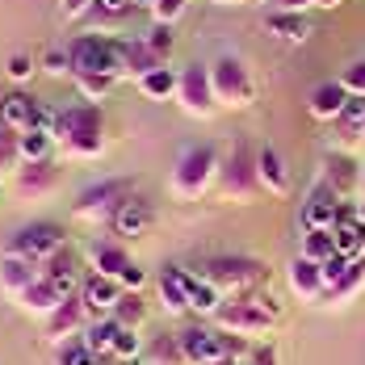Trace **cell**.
Listing matches in <instances>:
<instances>
[{
  "instance_id": "obj_1",
  "label": "cell",
  "mask_w": 365,
  "mask_h": 365,
  "mask_svg": "<svg viewBox=\"0 0 365 365\" xmlns=\"http://www.w3.org/2000/svg\"><path fill=\"white\" fill-rule=\"evenodd\" d=\"M55 143L63 147V155H72V160H97L106 151V113H101V106L76 101L68 110H59Z\"/></svg>"
},
{
  "instance_id": "obj_2",
  "label": "cell",
  "mask_w": 365,
  "mask_h": 365,
  "mask_svg": "<svg viewBox=\"0 0 365 365\" xmlns=\"http://www.w3.org/2000/svg\"><path fill=\"white\" fill-rule=\"evenodd\" d=\"M219 168H222V160H219V151H215L210 143L185 147L181 155H177V164H173V193L185 197V202L202 197V193L215 185Z\"/></svg>"
},
{
  "instance_id": "obj_3",
  "label": "cell",
  "mask_w": 365,
  "mask_h": 365,
  "mask_svg": "<svg viewBox=\"0 0 365 365\" xmlns=\"http://www.w3.org/2000/svg\"><path fill=\"white\" fill-rule=\"evenodd\" d=\"M210 84H215V101L227 110H248L256 101V80L240 55H219L210 63Z\"/></svg>"
},
{
  "instance_id": "obj_4",
  "label": "cell",
  "mask_w": 365,
  "mask_h": 365,
  "mask_svg": "<svg viewBox=\"0 0 365 365\" xmlns=\"http://www.w3.org/2000/svg\"><path fill=\"white\" fill-rule=\"evenodd\" d=\"M277 319H282V307L269 294H244L240 302H231V307L219 311V328L240 331V336H260V331L273 328Z\"/></svg>"
},
{
  "instance_id": "obj_5",
  "label": "cell",
  "mask_w": 365,
  "mask_h": 365,
  "mask_svg": "<svg viewBox=\"0 0 365 365\" xmlns=\"http://www.w3.org/2000/svg\"><path fill=\"white\" fill-rule=\"evenodd\" d=\"M68 59H72V76H84V72L122 76V38L80 34L68 42Z\"/></svg>"
},
{
  "instance_id": "obj_6",
  "label": "cell",
  "mask_w": 365,
  "mask_h": 365,
  "mask_svg": "<svg viewBox=\"0 0 365 365\" xmlns=\"http://www.w3.org/2000/svg\"><path fill=\"white\" fill-rule=\"evenodd\" d=\"M135 193V185L126 181V177H110V181H97V185H88L80 197L72 202V215L80 222H113V215H118V206L126 202Z\"/></svg>"
},
{
  "instance_id": "obj_7",
  "label": "cell",
  "mask_w": 365,
  "mask_h": 365,
  "mask_svg": "<svg viewBox=\"0 0 365 365\" xmlns=\"http://www.w3.org/2000/svg\"><path fill=\"white\" fill-rule=\"evenodd\" d=\"M59 248H68L63 227L42 219V222H26V227H17V231L9 235V244H4V256H21V260L42 264L46 256H55Z\"/></svg>"
},
{
  "instance_id": "obj_8",
  "label": "cell",
  "mask_w": 365,
  "mask_h": 365,
  "mask_svg": "<svg viewBox=\"0 0 365 365\" xmlns=\"http://www.w3.org/2000/svg\"><path fill=\"white\" fill-rule=\"evenodd\" d=\"M202 277L210 282V286H219V290H256L264 277H269V269L252 260V256H215V260H206L202 264Z\"/></svg>"
},
{
  "instance_id": "obj_9",
  "label": "cell",
  "mask_w": 365,
  "mask_h": 365,
  "mask_svg": "<svg viewBox=\"0 0 365 365\" xmlns=\"http://www.w3.org/2000/svg\"><path fill=\"white\" fill-rule=\"evenodd\" d=\"M181 353L185 365H210L219 357H240V340H227V331H210V328H185L181 336Z\"/></svg>"
},
{
  "instance_id": "obj_10",
  "label": "cell",
  "mask_w": 365,
  "mask_h": 365,
  "mask_svg": "<svg viewBox=\"0 0 365 365\" xmlns=\"http://www.w3.org/2000/svg\"><path fill=\"white\" fill-rule=\"evenodd\" d=\"M219 177H222L227 197H240V202H252L256 197V189H260V181H256V151L244 139L231 147V155L222 160Z\"/></svg>"
},
{
  "instance_id": "obj_11",
  "label": "cell",
  "mask_w": 365,
  "mask_h": 365,
  "mask_svg": "<svg viewBox=\"0 0 365 365\" xmlns=\"http://www.w3.org/2000/svg\"><path fill=\"white\" fill-rule=\"evenodd\" d=\"M177 101L189 118H210L219 110L215 101V84H210V68L206 63H189L181 72V84H177Z\"/></svg>"
},
{
  "instance_id": "obj_12",
  "label": "cell",
  "mask_w": 365,
  "mask_h": 365,
  "mask_svg": "<svg viewBox=\"0 0 365 365\" xmlns=\"http://www.w3.org/2000/svg\"><path fill=\"white\" fill-rule=\"evenodd\" d=\"M59 181H63V173H59L55 160H34V164H21V168L13 173V189H17L26 202L51 197V193L59 189Z\"/></svg>"
},
{
  "instance_id": "obj_13",
  "label": "cell",
  "mask_w": 365,
  "mask_h": 365,
  "mask_svg": "<svg viewBox=\"0 0 365 365\" xmlns=\"http://www.w3.org/2000/svg\"><path fill=\"white\" fill-rule=\"evenodd\" d=\"M319 181L328 185L340 202H349L361 189V164L353 155H344V151H331V155H324V177Z\"/></svg>"
},
{
  "instance_id": "obj_14",
  "label": "cell",
  "mask_w": 365,
  "mask_h": 365,
  "mask_svg": "<svg viewBox=\"0 0 365 365\" xmlns=\"http://www.w3.org/2000/svg\"><path fill=\"white\" fill-rule=\"evenodd\" d=\"M340 219V197L331 193L328 185L319 181L315 185V193L302 202V210H298V222H302V231H331Z\"/></svg>"
},
{
  "instance_id": "obj_15",
  "label": "cell",
  "mask_w": 365,
  "mask_h": 365,
  "mask_svg": "<svg viewBox=\"0 0 365 365\" xmlns=\"http://www.w3.org/2000/svg\"><path fill=\"white\" fill-rule=\"evenodd\" d=\"M80 298H84V307H88L93 319H106V315H113V307L122 298V282L118 277H101V273H88L80 282Z\"/></svg>"
},
{
  "instance_id": "obj_16",
  "label": "cell",
  "mask_w": 365,
  "mask_h": 365,
  "mask_svg": "<svg viewBox=\"0 0 365 365\" xmlns=\"http://www.w3.org/2000/svg\"><path fill=\"white\" fill-rule=\"evenodd\" d=\"M110 227L118 235H126V240H139V235H147V231L155 227V206H151L147 197H139V193H130V197L118 206V215H113Z\"/></svg>"
},
{
  "instance_id": "obj_17",
  "label": "cell",
  "mask_w": 365,
  "mask_h": 365,
  "mask_svg": "<svg viewBox=\"0 0 365 365\" xmlns=\"http://www.w3.org/2000/svg\"><path fill=\"white\" fill-rule=\"evenodd\" d=\"M256 181L264 193H273V197H286L290 193V168H286V155L277 151V147H256Z\"/></svg>"
},
{
  "instance_id": "obj_18",
  "label": "cell",
  "mask_w": 365,
  "mask_h": 365,
  "mask_svg": "<svg viewBox=\"0 0 365 365\" xmlns=\"http://www.w3.org/2000/svg\"><path fill=\"white\" fill-rule=\"evenodd\" d=\"M84 324H88V307H84L80 294H72V298H63V302L55 307V315L46 319V336H51L55 344H63V340H72Z\"/></svg>"
},
{
  "instance_id": "obj_19",
  "label": "cell",
  "mask_w": 365,
  "mask_h": 365,
  "mask_svg": "<svg viewBox=\"0 0 365 365\" xmlns=\"http://www.w3.org/2000/svg\"><path fill=\"white\" fill-rule=\"evenodd\" d=\"M38 106H42V101H34V97H30V93H21V88L4 93V97H0V126H9V130H17V135L34 130Z\"/></svg>"
},
{
  "instance_id": "obj_20",
  "label": "cell",
  "mask_w": 365,
  "mask_h": 365,
  "mask_svg": "<svg viewBox=\"0 0 365 365\" xmlns=\"http://www.w3.org/2000/svg\"><path fill=\"white\" fill-rule=\"evenodd\" d=\"M290 290L298 294V298H324V294H328V282H324V264L298 252V256L290 260Z\"/></svg>"
},
{
  "instance_id": "obj_21",
  "label": "cell",
  "mask_w": 365,
  "mask_h": 365,
  "mask_svg": "<svg viewBox=\"0 0 365 365\" xmlns=\"http://www.w3.org/2000/svg\"><path fill=\"white\" fill-rule=\"evenodd\" d=\"M264 30L273 38H282V42H307V38L315 34V26H311V17L307 13H290V9H273V13H264Z\"/></svg>"
},
{
  "instance_id": "obj_22",
  "label": "cell",
  "mask_w": 365,
  "mask_h": 365,
  "mask_svg": "<svg viewBox=\"0 0 365 365\" xmlns=\"http://www.w3.org/2000/svg\"><path fill=\"white\" fill-rule=\"evenodd\" d=\"M344 106H349V93H344L340 80H328V84L311 88V97H307V110H311V118H319V122H336L344 113Z\"/></svg>"
},
{
  "instance_id": "obj_23",
  "label": "cell",
  "mask_w": 365,
  "mask_h": 365,
  "mask_svg": "<svg viewBox=\"0 0 365 365\" xmlns=\"http://www.w3.org/2000/svg\"><path fill=\"white\" fill-rule=\"evenodd\" d=\"M63 298H68V294L59 290V286H55L51 277H42V273H38V282H34V286H26L17 302H21V311H30V315H42V319H51V315H55V307H59Z\"/></svg>"
},
{
  "instance_id": "obj_24",
  "label": "cell",
  "mask_w": 365,
  "mask_h": 365,
  "mask_svg": "<svg viewBox=\"0 0 365 365\" xmlns=\"http://www.w3.org/2000/svg\"><path fill=\"white\" fill-rule=\"evenodd\" d=\"M38 269H42V277H51V282L68 294V298H72V294H80V264H76L72 248H59L55 256H46Z\"/></svg>"
},
{
  "instance_id": "obj_25",
  "label": "cell",
  "mask_w": 365,
  "mask_h": 365,
  "mask_svg": "<svg viewBox=\"0 0 365 365\" xmlns=\"http://www.w3.org/2000/svg\"><path fill=\"white\" fill-rule=\"evenodd\" d=\"M155 68H164V59L147 46L143 38H122V76L143 80V76L155 72Z\"/></svg>"
},
{
  "instance_id": "obj_26",
  "label": "cell",
  "mask_w": 365,
  "mask_h": 365,
  "mask_svg": "<svg viewBox=\"0 0 365 365\" xmlns=\"http://www.w3.org/2000/svg\"><path fill=\"white\" fill-rule=\"evenodd\" d=\"M38 273H42V269H38L34 260H21V256H4V260H0V290L13 294V298H21V290L38 282Z\"/></svg>"
},
{
  "instance_id": "obj_27",
  "label": "cell",
  "mask_w": 365,
  "mask_h": 365,
  "mask_svg": "<svg viewBox=\"0 0 365 365\" xmlns=\"http://www.w3.org/2000/svg\"><path fill=\"white\" fill-rule=\"evenodd\" d=\"M185 273L189 269H177V264H168L164 273H160V302H164V311L168 315H185L189 311V290H185Z\"/></svg>"
},
{
  "instance_id": "obj_28",
  "label": "cell",
  "mask_w": 365,
  "mask_h": 365,
  "mask_svg": "<svg viewBox=\"0 0 365 365\" xmlns=\"http://www.w3.org/2000/svg\"><path fill=\"white\" fill-rule=\"evenodd\" d=\"M88 260H93V273H101V277H122L135 260L126 256L122 244H110V240H101V244H93L88 248Z\"/></svg>"
},
{
  "instance_id": "obj_29",
  "label": "cell",
  "mask_w": 365,
  "mask_h": 365,
  "mask_svg": "<svg viewBox=\"0 0 365 365\" xmlns=\"http://www.w3.org/2000/svg\"><path fill=\"white\" fill-rule=\"evenodd\" d=\"M331 126H336V143H340V147L361 143V139H365V97H349L344 113H340Z\"/></svg>"
},
{
  "instance_id": "obj_30",
  "label": "cell",
  "mask_w": 365,
  "mask_h": 365,
  "mask_svg": "<svg viewBox=\"0 0 365 365\" xmlns=\"http://www.w3.org/2000/svg\"><path fill=\"white\" fill-rule=\"evenodd\" d=\"M185 290H189V311H197V315H219L222 311V290L210 286L206 277L185 273Z\"/></svg>"
},
{
  "instance_id": "obj_31",
  "label": "cell",
  "mask_w": 365,
  "mask_h": 365,
  "mask_svg": "<svg viewBox=\"0 0 365 365\" xmlns=\"http://www.w3.org/2000/svg\"><path fill=\"white\" fill-rule=\"evenodd\" d=\"M177 84H181V72H173L164 63V68H155V72H147L139 80V93H143L147 101H173L177 97Z\"/></svg>"
},
{
  "instance_id": "obj_32",
  "label": "cell",
  "mask_w": 365,
  "mask_h": 365,
  "mask_svg": "<svg viewBox=\"0 0 365 365\" xmlns=\"http://www.w3.org/2000/svg\"><path fill=\"white\" fill-rule=\"evenodd\" d=\"M72 80H76L80 101H93V106H101L113 93V84H118V76H101V72H84V76H72Z\"/></svg>"
},
{
  "instance_id": "obj_33",
  "label": "cell",
  "mask_w": 365,
  "mask_h": 365,
  "mask_svg": "<svg viewBox=\"0 0 365 365\" xmlns=\"http://www.w3.org/2000/svg\"><path fill=\"white\" fill-rule=\"evenodd\" d=\"M118 319L113 315H106V319H93L88 324V331H84V344L97 353V357H110V349H113V336H118Z\"/></svg>"
},
{
  "instance_id": "obj_34",
  "label": "cell",
  "mask_w": 365,
  "mask_h": 365,
  "mask_svg": "<svg viewBox=\"0 0 365 365\" xmlns=\"http://www.w3.org/2000/svg\"><path fill=\"white\" fill-rule=\"evenodd\" d=\"M113 319H118L122 328H139V324L147 319L143 290H122V298H118V307H113Z\"/></svg>"
},
{
  "instance_id": "obj_35",
  "label": "cell",
  "mask_w": 365,
  "mask_h": 365,
  "mask_svg": "<svg viewBox=\"0 0 365 365\" xmlns=\"http://www.w3.org/2000/svg\"><path fill=\"white\" fill-rule=\"evenodd\" d=\"M55 135L51 130H26L21 135V164H34V160H51V151H55Z\"/></svg>"
},
{
  "instance_id": "obj_36",
  "label": "cell",
  "mask_w": 365,
  "mask_h": 365,
  "mask_svg": "<svg viewBox=\"0 0 365 365\" xmlns=\"http://www.w3.org/2000/svg\"><path fill=\"white\" fill-rule=\"evenodd\" d=\"M110 357L113 361H139L143 357V336H139V328H118Z\"/></svg>"
},
{
  "instance_id": "obj_37",
  "label": "cell",
  "mask_w": 365,
  "mask_h": 365,
  "mask_svg": "<svg viewBox=\"0 0 365 365\" xmlns=\"http://www.w3.org/2000/svg\"><path fill=\"white\" fill-rule=\"evenodd\" d=\"M365 286V256H353V264H349V273L336 282L328 290V298H336V302H344V298H353V294Z\"/></svg>"
},
{
  "instance_id": "obj_38",
  "label": "cell",
  "mask_w": 365,
  "mask_h": 365,
  "mask_svg": "<svg viewBox=\"0 0 365 365\" xmlns=\"http://www.w3.org/2000/svg\"><path fill=\"white\" fill-rule=\"evenodd\" d=\"M340 248H336V235L331 231H302V256H311V260H328V256H336Z\"/></svg>"
},
{
  "instance_id": "obj_39",
  "label": "cell",
  "mask_w": 365,
  "mask_h": 365,
  "mask_svg": "<svg viewBox=\"0 0 365 365\" xmlns=\"http://www.w3.org/2000/svg\"><path fill=\"white\" fill-rule=\"evenodd\" d=\"M21 168V135L0 126V177L4 173H17Z\"/></svg>"
},
{
  "instance_id": "obj_40",
  "label": "cell",
  "mask_w": 365,
  "mask_h": 365,
  "mask_svg": "<svg viewBox=\"0 0 365 365\" xmlns=\"http://www.w3.org/2000/svg\"><path fill=\"white\" fill-rule=\"evenodd\" d=\"M336 235V248L344 256H365V219L353 222V227H331Z\"/></svg>"
},
{
  "instance_id": "obj_41",
  "label": "cell",
  "mask_w": 365,
  "mask_h": 365,
  "mask_svg": "<svg viewBox=\"0 0 365 365\" xmlns=\"http://www.w3.org/2000/svg\"><path fill=\"white\" fill-rule=\"evenodd\" d=\"M147 365H185V353H181V340L177 336H160L151 349H147Z\"/></svg>"
},
{
  "instance_id": "obj_42",
  "label": "cell",
  "mask_w": 365,
  "mask_h": 365,
  "mask_svg": "<svg viewBox=\"0 0 365 365\" xmlns=\"http://www.w3.org/2000/svg\"><path fill=\"white\" fill-rule=\"evenodd\" d=\"M97 361H101V357L84 344V336H80V340L72 336V340L59 344V365H97Z\"/></svg>"
},
{
  "instance_id": "obj_43",
  "label": "cell",
  "mask_w": 365,
  "mask_h": 365,
  "mask_svg": "<svg viewBox=\"0 0 365 365\" xmlns=\"http://www.w3.org/2000/svg\"><path fill=\"white\" fill-rule=\"evenodd\" d=\"M143 42L155 51V55H160V59H164V63H168V55H173V42H177V38H173V26H164V21H151V30H147Z\"/></svg>"
},
{
  "instance_id": "obj_44",
  "label": "cell",
  "mask_w": 365,
  "mask_h": 365,
  "mask_svg": "<svg viewBox=\"0 0 365 365\" xmlns=\"http://www.w3.org/2000/svg\"><path fill=\"white\" fill-rule=\"evenodd\" d=\"M46 76H72V59H68V46H51L38 63Z\"/></svg>"
},
{
  "instance_id": "obj_45",
  "label": "cell",
  "mask_w": 365,
  "mask_h": 365,
  "mask_svg": "<svg viewBox=\"0 0 365 365\" xmlns=\"http://www.w3.org/2000/svg\"><path fill=\"white\" fill-rule=\"evenodd\" d=\"M4 72H9V80L26 84V80L38 72V59L34 55H26V51H17V55H9V68H4Z\"/></svg>"
},
{
  "instance_id": "obj_46",
  "label": "cell",
  "mask_w": 365,
  "mask_h": 365,
  "mask_svg": "<svg viewBox=\"0 0 365 365\" xmlns=\"http://www.w3.org/2000/svg\"><path fill=\"white\" fill-rule=\"evenodd\" d=\"M185 9H189V0H151V17L164 21V26H177Z\"/></svg>"
},
{
  "instance_id": "obj_47",
  "label": "cell",
  "mask_w": 365,
  "mask_h": 365,
  "mask_svg": "<svg viewBox=\"0 0 365 365\" xmlns=\"http://www.w3.org/2000/svg\"><path fill=\"white\" fill-rule=\"evenodd\" d=\"M135 9V0H93V17L97 21H118Z\"/></svg>"
},
{
  "instance_id": "obj_48",
  "label": "cell",
  "mask_w": 365,
  "mask_h": 365,
  "mask_svg": "<svg viewBox=\"0 0 365 365\" xmlns=\"http://www.w3.org/2000/svg\"><path fill=\"white\" fill-rule=\"evenodd\" d=\"M340 84H344V93H349V97H365V59L349 63V68L340 72Z\"/></svg>"
},
{
  "instance_id": "obj_49",
  "label": "cell",
  "mask_w": 365,
  "mask_h": 365,
  "mask_svg": "<svg viewBox=\"0 0 365 365\" xmlns=\"http://www.w3.org/2000/svg\"><path fill=\"white\" fill-rule=\"evenodd\" d=\"M349 264H353V256H344V252H336V256L324 260V282H328V290L344 277V273H349Z\"/></svg>"
},
{
  "instance_id": "obj_50",
  "label": "cell",
  "mask_w": 365,
  "mask_h": 365,
  "mask_svg": "<svg viewBox=\"0 0 365 365\" xmlns=\"http://www.w3.org/2000/svg\"><path fill=\"white\" fill-rule=\"evenodd\" d=\"M118 282H122V290H143L147 273H143V269H139V264H130V269H126V273H122Z\"/></svg>"
},
{
  "instance_id": "obj_51",
  "label": "cell",
  "mask_w": 365,
  "mask_h": 365,
  "mask_svg": "<svg viewBox=\"0 0 365 365\" xmlns=\"http://www.w3.org/2000/svg\"><path fill=\"white\" fill-rule=\"evenodd\" d=\"M273 4H277V9H290V13H307L315 0H273Z\"/></svg>"
},
{
  "instance_id": "obj_52",
  "label": "cell",
  "mask_w": 365,
  "mask_h": 365,
  "mask_svg": "<svg viewBox=\"0 0 365 365\" xmlns=\"http://www.w3.org/2000/svg\"><path fill=\"white\" fill-rule=\"evenodd\" d=\"M248 365H277V357H273V349H256L248 357Z\"/></svg>"
},
{
  "instance_id": "obj_53",
  "label": "cell",
  "mask_w": 365,
  "mask_h": 365,
  "mask_svg": "<svg viewBox=\"0 0 365 365\" xmlns=\"http://www.w3.org/2000/svg\"><path fill=\"white\" fill-rule=\"evenodd\" d=\"M315 4H319V9H340L344 0H315Z\"/></svg>"
},
{
  "instance_id": "obj_54",
  "label": "cell",
  "mask_w": 365,
  "mask_h": 365,
  "mask_svg": "<svg viewBox=\"0 0 365 365\" xmlns=\"http://www.w3.org/2000/svg\"><path fill=\"white\" fill-rule=\"evenodd\" d=\"M210 365H240V357H219V361H210Z\"/></svg>"
},
{
  "instance_id": "obj_55",
  "label": "cell",
  "mask_w": 365,
  "mask_h": 365,
  "mask_svg": "<svg viewBox=\"0 0 365 365\" xmlns=\"http://www.w3.org/2000/svg\"><path fill=\"white\" fill-rule=\"evenodd\" d=\"M215 4H240V0H215Z\"/></svg>"
},
{
  "instance_id": "obj_56",
  "label": "cell",
  "mask_w": 365,
  "mask_h": 365,
  "mask_svg": "<svg viewBox=\"0 0 365 365\" xmlns=\"http://www.w3.org/2000/svg\"><path fill=\"white\" fill-rule=\"evenodd\" d=\"M361 193H365V164H361Z\"/></svg>"
},
{
  "instance_id": "obj_57",
  "label": "cell",
  "mask_w": 365,
  "mask_h": 365,
  "mask_svg": "<svg viewBox=\"0 0 365 365\" xmlns=\"http://www.w3.org/2000/svg\"><path fill=\"white\" fill-rule=\"evenodd\" d=\"M59 4H63V0H59Z\"/></svg>"
}]
</instances>
